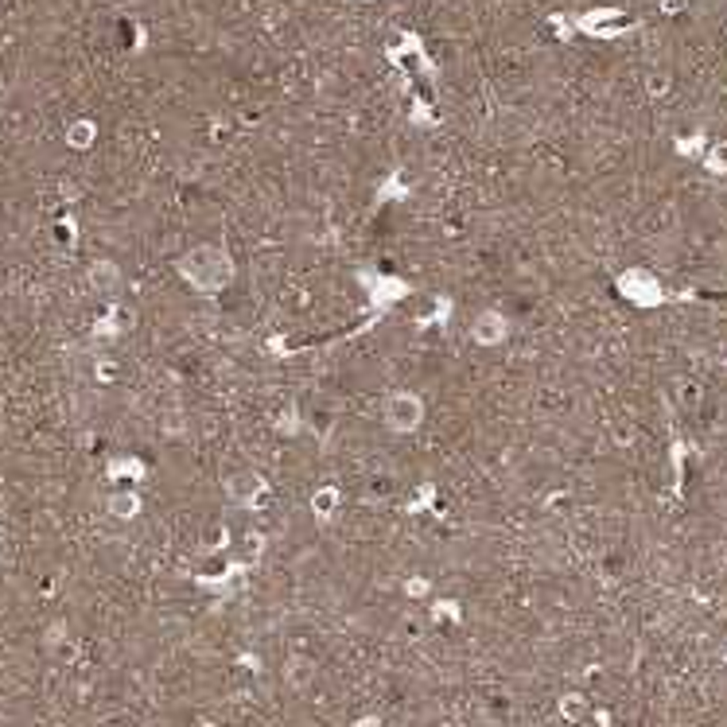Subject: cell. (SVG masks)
<instances>
[{
    "label": "cell",
    "mask_w": 727,
    "mask_h": 727,
    "mask_svg": "<svg viewBox=\"0 0 727 727\" xmlns=\"http://www.w3.org/2000/svg\"><path fill=\"white\" fill-rule=\"evenodd\" d=\"M389 424H397V428H405V432H409V428H417L420 424V417H424V405H420V401L417 397H412V393H397L393 401H389Z\"/></svg>",
    "instance_id": "6da1fadb"
}]
</instances>
